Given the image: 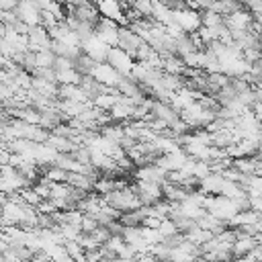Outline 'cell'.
I'll return each mask as SVG.
<instances>
[{"instance_id":"obj_36","label":"cell","mask_w":262,"mask_h":262,"mask_svg":"<svg viewBox=\"0 0 262 262\" xmlns=\"http://www.w3.org/2000/svg\"><path fill=\"white\" fill-rule=\"evenodd\" d=\"M92 237H94L98 244H102V246H104V244L111 239V231H108V227H102V225H100V227L92 233Z\"/></svg>"},{"instance_id":"obj_22","label":"cell","mask_w":262,"mask_h":262,"mask_svg":"<svg viewBox=\"0 0 262 262\" xmlns=\"http://www.w3.org/2000/svg\"><path fill=\"white\" fill-rule=\"evenodd\" d=\"M96 66H98V63H96L92 57H88L84 51H82V55L76 59V70H78L82 76H92V72H94Z\"/></svg>"},{"instance_id":"obj_2","label":"cell","mask_w":262,"mask_h":262,"mask_svg":"<svg viewBox=\"0 0 262 262\" xmlns=\"http://www.w3.org/2000/svg\"><path fill=\"white\" fill-rule=\"evenodd\" d=\"M31 186H33V182L27 180L16 168H12V166H2V178H0L2 194L23 192L25 188H31Z\"/></svg>"},{"instance_id":"obj_37","label":"cell","mask_w":262,"mask_h":262,"mask_svg":"<svg viewBox=\"0 0 262 262\" xmlns=\"http://www.w3.org/2000/svg\"><path fill=\"white\" fill-rule=\"evenodd\" d=\"M162 221H164V219H160V217H145L143 223H141V227H147V229H160Z\"/></svg>"},{"instance_id":"obj_13","label":"cell","mask_w":262,"mask_h":262,"mask_svg":"<svg viewBox=\"0 0 262 262\" xmlns=\"http://www.w3.org/2000/svg\"><path fill=\"white\" fill-rule=\"evenodd\" d=\"M252 23H254V16L246 10V6H244L242 10H237V12L229 14V16H225V27H227L229 31H250Z\"/></svg>"},{"instance_id":"obj_39","label":"cell","mask_w":262,"mask_h":262,"mask_svg":"<svg viewBox=\"0 0 262 262\" xmlns=\"http://www.w3.org/2000/svg\"><path fill=\"white\" fill-rule=\"evenodd\" d=\"M250 209L262 215V196H252L250 199Z\"/></svg>"},{"instance_id":"obj_17","label":"cell","mask_w":262,"mask_h":262,"mask_svg":"<svg viewBox=\"0 0 262 262\" xmlns=\"http://www.w3.org/2000/svg\"><path fill=\"white\" fill-rule=\"evenodd\" d=\"M162 190H164V199L168 203H184L190 196V192L184 186H176V184H170V182L166 186H162Z\"/></svg>"},{"instance_id":"obj_27","label":"cell","mask_w":262,"mask_h":262,"mask_svg":"<svg viewBox=\"0 0 262 262\" xmlns=\"http://www.w3.org/2000/svg\"><path fill=\"white\" fill-rule=\"evenodd\" d=\"M20 196H23V201H25L27 205H31V207H35V209L43 203V199L35 192V188H33V186H31V188H25V190L20 192Z\"/></svg>"},{"instance_id":"obj_24","label":"cell","mask_w":262,"mask_h":262,"mask_svg":"<svg viewBox=\"0 0 262 262\" xmlns=\"http://www.w3.org/2000/svg\"><path fill=\"white\" fill-rule=\"evenodd\" d=\"M92 102H94L96 108H100V111H104V113H111L113 106L119 102V96H113V94H100V96H96Z\"/></svg>"},{"instance_id":"obj_6","label":"cell","mask_w":262,"mask_h":262,"mask_svg":"<svg viewBox=\"0 0 262 262\" xmlns=\"http://www.w3.org/2000/svg\"><path fill=\"white\" fill-rule=\"evenodd\" d=\"M16 14L20 23H25L27 27H41V8L37 0H18Z\"/></svg>"},{"instance_id":"obj_20","label":"cell","mask_w":262,"mask_h":262,"mask_svg":"<svg viewBox=\"0 0 262 262\" xmlns=\"http://www.w3.org/2000/svg\"><path fill=\"white\" fill-rule=\"evenodd\" d=\"M164 72L166 74H172V76H182L184 78L186 66H184L182 57H178V55H166L164 57Z\"/></svg>"},{"instance_id":"obj_33","label":"cell","mask_w":262,"mask_h":262,"mask_svg":"<svg viewBox=\"0 0 262 262\" xmlns=\"http://www.w3.org/2000/svg\"><path fill=\"white\" fill-rule=\"evenodd\" d=\"M55 72H63V70H76V61L74 59H68V57H57L55 59V66H53Z\"/></svg>"},{"instance_id":"obj_31","label":"cell","mask_w":262,"mask_h":262,"mask_svg":"<svg viewBox=\"0 0 262 262\" xmlns=\"http://www.w3.org/2000/svg\"><path fill=\"white\" fill-rule=\"evenodd\" d=\"M78 244H80V246H82V248H84L86 252H92V250H98V248L102 246V244H98V242H96V239H94L92 235H86V233H82V235L78 237Z\"/></svg>"},{"instance_id":"obj_1","label":"cell","mask_w":262,"mask_h":262,"mask_svg":"<svg viewBox=\"0 0 262 262\" xmlns=\"http://www.w3.org/2000/svg\"><path fill=\"white\" fill-rule=\"evenodd\" d=\"M104 201H106V205L115 207V209L121 211V213H131V211H137V209L143 207V203H141V199H139V194H137V190H135V184L106 194Z\"/></svg>"},{"instance_id":"obj_40","label":"cell","mask_w":262,"mask_h":262,"mask_svg":"<svg viewBox=\"0 0 262 262\" xmlns=\"http://www.w3.org/2000/svg\"><path fill=\"white\" fill-rule=\"evenodd\" d=\"M252 111H254V115H256V119L262 123V102H256L254 106H252Z\"/></svg>"},{"instance_id":"obj_30","label":"cell","mask_w":262,"mask_h":262,"mask_svg":"<svg viewBox=\"0 0 262 262\" xmlns=\"http://www.w3.org/2000/svg\"><path fill=\"white\" fill-rule=\"evenodd\" d=\"M82 221H84V213L80 209H72V211H66V223L70 225H76V227H82Z\"/></svg>"},{"instance_id":"obj_42","label":"cell","mask_w":262,"mask_h":262,"mask_svg":"<svg viewBox=\"0 0 262 262\" xmlns=\"http://www.w3.org/2000/svg\"><path fill=\"white\" fill-rule=\"evenodd\" d=\"M256 244H258V248L262 250V233H258V235H256Z\"/></svg>"},{"instance_id":"obj_15","label":"cell","mask_w":262,"mask_h":262,"mask_svg":"<svg viewBox=\"0 0 262 262\" xmlns=\"http://www.w3.org/2000/svg\"><path fill=\"white\" fill-rule=\"evenodd\" d=\"M59 100H72L78 104H86L90 102V96L82 90V86H59Z\"/></svg>"},{"instance_id":"obj_23","label":"cell","mask_w":262,"mask_h":262,"mask_svg":"<svg viewBox=\"0 0 262 262\" xmlns=\"http://www.w3.org/2000/svg\"><path fill=\"white\" fill-rule=\"evenodd\" d=\"M55 59L57 55L53 51H41V53H35V61H37V70H51L55 66Z\"/></svg>"},{"instance_id":"obj_32","label":"cell","mask_w":262,"mask_h":262,"mask_svg":"<svg viewBox=\"0 0 262 262\" xmlns=\"http://www.w3.org/2000/svg\"><path fill=\"white\" fill-rule=\"evenodd\" d=\"M98 227H100V225H98V221H96V219H92V217H86V215H84V221H82V227H80V229H82V233L92 235Z\"/></svg>"},{"instance_id":"obj_14","label":"cell","mask_w":262,"mask_h":262,"mask_svg":"<svg viewBox=\"0 0 262 262\" xmlns=\"http://www.w3.org/2000/svg\"><path fill=\"white\" fill-rule=\"evenodd\" d=\"M223 186H225V178L221 174H209L207 178L201 180L199 190L207 196H219L223 192Z\"/></svg>"},{"instance_id":"obj_4","label":"cell","mask_w":262,"mask_h":262,"mask_svg":"<svg viewBox=\"0 0 262 262\" xmlns=\"http://www.w3.org/2000/svg\"><path fill=\"white\" fill-rule=\"evenodd\" d=\"M106 63L113 66L123 78H131V72H133V66H135V59L125 53L123 49L119 47H111L108 49V57H106Z\"/></svg>"},{"instance_id":"obj_38","label":"cell","mask_w":262,"mask_h":262,"mask_svg":"<svg viewBox=\"0 0 262 262\" xmlns=\"http://www.w3.org/2000/svg\"><path fill=\"white\" fill-rule=\"evenodd\" d=\"M244 6L252 16H262V2H246Z\"/></svg>"},{"instance_id":"obj_10","label":"cell","mask_w":262,"mask_h":262,"mask_svg":"<svg viewBox=\"0 0 262 262\" xmlns=\"http://www.w3.org/2000/svg\"><path fill=\"white\" fill-rule=\"evenodd\" d=\"M145 41L139 37V35H135L129 27H121V31H119V49H123L125 53H129L133 59H135V55H137V51H139V47L143 45Z\"/></svg>"},{"instance_id":"obj_21","label":"cell","mask_w":262,"mask_h":262,"mask_svg":"<svg viewBox=\"0 0 262 262\" xmlns=\"http://www.w3.org/2000/svg\"><path fill=\"white\" fill-rule=\"evenodd\" d=\"M100 135L106 137V139H111V141H115V143H121L125 139V129L119 123H111V125H106V127L100 129Z\"/></svg>"},{"instance_id":"obj_19","label":"cell","mask_w":262,"mask_h":262,"mask_svg":"<svg viewBox=\"0 0 262 262\" xmlns=\"http://www.w3.org/2000/svg\"><path fill=\"white\" fill-rule=\"evenodd\" d=\"M256 246H258V244H256V237H250V235L237 237L235 244H233V258H244V256H248Z\"/></svg>"},{"instance_id":"obj_7","label":"cell","mask_w":262,"mask_h":262,"mask_svg":"<svg viewBox=\"0 0 262 262\" xmlns=\"http://www.w3.org/2000/svg\"><path fill=\"white\" fill-rule=\"evenodd\" d=\"M96 8H98L100 18L115 20V23H119V27H129L127 16H125L123 2H117V0H106V2H98V4H96Z\"/></svg>"},{"instance_id":"obj_9","label":"cell","mask_w":262,"mask_h":262,"mask_svg":"<svg viewBox=\"0 0 262 262\" xmlns=\"http://www.w3.org/2000/svg\"><path fill=\"white\" fill-rule=\"evenodd\" d=\"M135 190L143 203V207H154L160 201H164V190L160 184H151V182H133Z\"/></svg>"},{"instance_id":"obj_3","label":"cell","mask_w":262,"mask_h":262,"mask_svg":"<svg viewBox=\"0 0 262 262\" xmlns=\"http://www.w3.org/2000/svg\"><path fill=\"white\" fill-rule=\"evenodd\" d=\"M172 12H174V23L186 35H192V33H199L201 31V27H203V12L190 10L188 6L182 8V10H172Z\"/></svg>"},{"instance_id":"obj_28","label":"cell","mask_w":262,"mask_h":262,"mask_svg":"<svg viewBox=\"0 0 262 262\" xmlns=\"http://www.w3.org/2000/svg\"><path fill=\"white\" fill-rule=\"evenodd\" d=\"M125 246H127V244H125L123 235H111V239L104 244V248H108L113 254H117V258H119V252H121Z\"/></svg>"},{"instance_id":"obj_18","label":"cell","mask_w":262,"mask_h":262,"mask_svg":"<svg viewBox=\"0 0 262 262\" xmlns=\"http://www.w3.org/2000/svg\"><path fill=\"white\" fill-rule=\"evenodd\" d=\"M51 147H55L59 154H74L78 149V143L68 139V137H59V135H49V141H47Z\"/></svg>"},{"instance_id":"obj_12","label":"cell","mask_w":262,"mask_h":262,"mask_svg":"<svg viewBox=\"0 0 262 262\" xmlns=\"http://www.w3.org/2000/svg\"><path fill=\"white\" fill-rule=\"evenodd\" d=\"M92 78H94L98 84H104V86L117 88L123 76H121L113 66H108V63H98V66L94 68V72H92Z\"/></svg>"},{"instance_id":"obj_35","label":"cell","mask_w":262,"mask_h":262,"mask_svg":"<svg viewBox=\"0 0 262 262\" xmlns=\"http://www.w3.org/2000/svg\"><path fill=\"white\" fill-rule=\"evenodd\" d=\"M188 174H184L182 170H176V172H168V182L170 184H176V186H182L186 182Z\"/></svg>"},{"instance_id":"obj_5","label":"cell","mask_w":262,"mask_h":262,"mask_svg":"<svg viewBox=\"0 0 262 262\" xmlns=\"http://www.w3.org/2000/svg\"><path fill=\"white\" fill-rule=\"evenodd\" d=\"M133 180L135 182H151V184L166 186L168 184V172L162 170L156 164H147V166H141V168H137L133 172Z\"/></svg>"},{"instance_id":"obj_25","label":"cell","mask_w":262,"mask_h":262,"mask_svg":"<svg viewBox=\"0 0 262 262\" xmlns=\"http://www.w3.org/2000/svg\"><path fill=\"white\" fill-rule=\"evenodd\" d=\"M221 25H225V16H221V14L213 12V10H205V12H203V27L217 29V27H221Z\"/></svg>"},{"instance_id":"obj_34","label":"cell","mask_w":262,"mask_h":262,"mask_svg":"<svg viewBox=\"0 0 262 262\" xmlns=\"http://www.w3.org/2000/svg\"><path fill=\"white\" fill-rule=\"evenodd\" d=\"M211 174V166H209V162H196V166H194V178H199V180H203V178H207Z\"/></svg>"},{"instance_id":"obj_26","label":"cell","mask_w":262,"mask_h":262,"mask_svg":"<svg viewBox=\"0 0 262 262\" xmlns=\"http://www.w3.org/2000/svg\"><path fill=\"white\" fill-rule=\"evenodd\" d=\"M158 231H160V235H162L164 239H170V237H174V235H178V233H180V231H178V227H176V223H174L170 217L162 221V225H160V229H158Z\"/></svg>"},{"instance_id":"obj_41","label":"cell","mask_w":262,"mask_h":262,"mask_svg":"<svg viewBox=\"0 0 262 262\" xmlns=\"http://www.w3.org/2000/svg\"><path fill=\"white\" fill-rule=\"evenodd\" d=\"M31 262H53V260H51V258H49V256H45V254H43V252H41V254H35V256H33V260H31Z\"/></svg>"},{"instance_id":"obj_29","label":"cell","mask_w":262,"mask_h":262,"mask_svg":"<svg viewBox=\"0 0 262 262\" xmlns=\"http://www.w3.org/2000/svg\"><path fill=\"white\" fill-rule=\"evenodd\" d=\"M123 239H125V244H135V242H139L141 239V227H125L123 229Z\"/></svg>"},{"instance_id":"obj_11","label":"cell","mask_w":262,"mask_h":262,"mask_svg":"<svg viewBox=\"0 0 262 262\" xmlns=\"http://www.w3.org/2000/svg\"><path fill=\"white\" fill-rule=\"evenodd\" d=\"M108 45H104L96 35L94 37H90L88 41H84L82 43V51L88 55V57H92L96 63H106V57H108Z\"/></svg>"},{"instance_id":"obj_8","label":"cell","mask_w":262,"mask_h":262,"mask_svg":"<svg viewBox=\"0 0 262 262\" xmlns=\"http://www.w3.org/2000/svg\"><path fill=\"white\" fill-rule=\"evenodd\" d=\"M119 31H121L119 23L108 20V18H100L98 25H96V29H94V35H96L104 45L117 47V45H119Z\"/></svg>"},{"instance_id":"obj_16","label":"cell","mask_w":262,"mask_h":262,"mask_svg":"<svg viewBox=\"0 0 262 262\" xmlns=\"http://www.w3.org/2000/svg\"><path fill=\"white\" fill-rule=\"evenodd\" d=\"M68 184L72 188H78V190H84V192H94L96 178H90V176L80 174V172H72V174H68Z\"/></svg>"}]
</instances>
